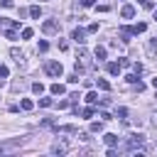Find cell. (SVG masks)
Listing matches in <instances>:
<instances>
[{
    "mask_svg": "<svg viewBox=\"0 0 157 157\" xmlns=\"http://www.w3.org/2000/svg\"><path fill=\"white\" fill-rule=\"evenodd\" d=\"M103 130V123L98 120V123H91V132H101Z\"/></svg>",
    "mask_w": 157,
    "mask_h": 157,
    "instance_id": "603a6c76",
    "label": "cell"
},
{
    "mask_svg": "<svg viewBox=\"0 0 157 157\" xmlns=\"http://www.w3.org/2000/svg\"><path fill=\"white\" fill-rule=\"evenodd\" d=\"M137 2H140L145 10H152V0H137Z\"/></svg>",
    "mask_w": 157,
    "mask_h": 157,
    "instance_id": "484cf974",
    "label": "cell"
},
{
    "mask_svg": "<svg viewBox=\"0 0 157 157\" xmlns=\"http://www.w3.org/2000/svg\"><path fill=\"white\" fill-rule=\"evenodd\" d=\"M71 39H74L76 44H83V42H86V29H78V27H76V29L71 32Z\"/></svg>",
    "mask_w": 157,
    "mask_h": 157,
    "instance_id": "5b68a950",
    "label": "cell"
},
{
    "mask_svg": "<svg viewBox=\"0 0 157 157\" xmlns=\"http://www.w3.org/2000/svg\"><path fill=\"white\" fill-rule=\"evenodd\" d=\"M69 83H78V74H71L69 76Z\"/></svg>",
    "mask_w": 157,
    "mask_h": 157,
    "instance_id": "e575fe53",
    "label": "cell"
},
{
    "mask_svg": "<svg viewBox=\"0 0 157 157\" xmlns=\"http://www.w3.org/2000/svg\"><path fill=\"white\" fill-rule=\"evenodd\" d=\"M142 142H145V135L142 132H132L125 140V150H137V147H142Z\"/></svg>",
    "mask_w": 157,
    "mask_h": 157,
    "instance_id": "6da1fadb",
    "label": "cell"
},
{
    "mask_svg": "<svg viewBox=\"0 0 157 157\" xmlns=\"http://www.w3.org/2000/svg\"><path fill=\"white\" fill-rule=\"evenodd\" d=\"M103 142H105L108 147H115V145H118V135H113V132H105V135H103Z\"/></svg>",
    "mask_w": 157,
    "mask_h": 157,
    "instance_id": "52a82bcc",
    "label": "cell"
},
{
    "mask_svg": "<svg viewBox=\"0 0 157 157\" xmlns=\"http://www.w3.org/2000/svg\"><path fill=\"white\" fill-rule=\"evenodd\" d=\"M44 71H47V76H61L64 74V66H61V61H47L44 64Z\"/></svg>",
    "mask_w": 157,
    "mask_h": 157,
    "instance_id": "7a4b0ae2",
    "label": "cell"
},
{
    "mask_svg": "<svg viewBox=\"0 0 157 157\" xmlns=\"http://www.w3.org/2000/svg\"><path fill=\"white\" fill-rule=\"evenodd\" d=\"M118 32H120V39H123V42H130V37H132V27H120Z\"/></svg>",
    "mask_w": 157,
    "mask_h": 157,
    "instance_id": "ba28073f",
    "label": "cell"
},
{
    "mask_svg": "<svg viewBox=\"0 0 157 157\" xmlns=\"http://www.w3.org/2000/svg\"><path fill=\"white\" fill-rule=\"evenodd\" d=\"M120 69H123V66H120V64H115V61H110V64H108V74H110V76H118V74H120Z\"/></svg>",
    "mask_w": 157,
    "mask_h": 157,
    "instance_id": "30bf717a",
    "label": "cell"
},
{
    "mask_svg": "<svg viewBox=\"0 0 157 157\" xmlns=\"http://www.w3.org/2000/svg\"><path fill=\"white\" fill-rule=\"evenodd\" d=\"M118 64H120V66H132V61H130V59H120Z\"/></svg>",
    "mask_w": 157,
    "mask_h": 157,
    "instance_id": "d6a6232c",
    "label": "cell"
},
{
    "mask_svg": "<svg viewBox=\"0 0 157 157\" xmlns=\"http://www.w3.org/2000/svg\"><path fill=\"white\" fill-rule=\"evenodd\" d=\"M93 2H96V0H81V5H83V7H91Z\"/></svg>",
    "mask_w": 157,
    "mask_h": 157,
    "instance_id": "8d00e7d4",
    "label": "cell"
},
{
    "mask_svg": "<svg viewBox=\"0 0 157 157\" xmlns=\"http://www.w3.org/2000/svg\"><path fill=\"white\" fill-rule=\"evenodd\" d=\"M86 101H88L91 105H96V103H98V93H96V91H88V93H86Z\"/></svg>",
    "mask_w": 157,
    "mask_h": 157,
    "instance_id": "7c38bea8",
    "label": "cell"
},
{
    "mask_svg": "<svg viewBox=\"0 0 157 157\" xmlns=\"http://www.w3.org/2000/svg\"><path fill=\"white\" fill-rule=\"evenodd\" d=\"M115 118H123V120H125V118H128V108H118V110H115Z\"/></svg>",
    "mask_w": 157,
    "mask_h": 157,
    "instance_id": "7402d4cb",
    "label": "cell"
},
{
    "mask_svg": "<svg viewBox=\"0 0 157 157\" xmlns=\"http://www.w3.org/2000/svg\"><path fill=\"white\" fill-rule=\"evenodd\" d=\"M5 37H7V39H17V34H15V29H12V27H7V29H5Z\"/></svg>",
    "mask_w": 157,
    "mask_h": 157,
    "instance_id": "cb8c5ba5",
    "label": "cell"
},
{
    "mask_svg": "<svg viewBox=\"0 0 157 157\" xmlns=\"http://www.w3.org/2000/svg\"><path fill=\"white\" fill-rule=\"evenodd\" d=\"M132 71L135 74H142V64H132Z\"/></svg>",
    "mask_w": 157,
    "mask_h": 157,
    "instance_id": "836d02e7",
    "label": "cell"
},
{
    "mask_svg": "<svg viewBox=\"0 0 157 157\" xmlns=\"http://www.w3.org/2000/svg\"><path fill=\"white\" fill-rule=\"evenodd\" d=\"M98 88H103V91H110V83H108L105 78H98Z\"/></svg>",
    "mask_w": 157,
    "mask_h": 157,
    "instance_id": "d6986e66",
    "label": "cell"
},
{
    "mask_svg": "<svg viewBox=\"0 0 157 157\" xmlns=\"http://www.w3.org/2000/svg\"><path fill=\"white\" fill-rule=\"evenodd\" d=\"M49 91H52L54 96H61V93L66 91V86H61V83H52V86H49Z\"/></svg>",
    "mask_w": 157,
    "mask_h": 157,
    "instance_id": "8fae6325",
    "label": "cell"
},
{
    "mask_svg": "<svg viewBox=\"0 0 157 157\" xmlns=\"http://www.w3.org/2000/svg\"><path fill=\"white\" fill-rule=\"evenodd\" d=\"M7 74H10V71H7V66H0V78H5Z\"/></svg>",
    "mask_w": 157,
    "mask_h": 157,
    "instance_id": "d590c367",
    "label": "cell"
},
{
    "mask_svg": "<svg viewBox=\"0 0 157 157\" xmlns=\"http://www.w3.org/2000/svg\"><path fill=\"white\" fill-rule=\"evenodd\" d=\"M120 17H123V20L135 17V7H132V5H123V7H120Z\"/></svg>",
    "mask_w": 157,
    "mask_h": 157,
    "instance_id": "8992f818",
    "label": "cell"
},
{
    "mask_svg": "<svg viewBox=\"0 0 157 157\" xmlns=\"http://www.w3.org/2000/svg\"><path fill=\"white\" fill-rule=\"evenodd\" d=\"M145 29H147V25H145V22H137V25L132 27V34H140V32H145Z\"/></svg>",
    "mask_w": 157,
    "mask_h": 157,
    "instance_id": "9a60e30c",
    "label": "cell"
},
{
    "mask_svg": "<svg viewBox=\"0 0 157 157\" xmlns=\"http://www.w3.org/2000/svg\"><path fill=\"white\" fill-rule=\"evenodd\" d=\"M20 108H22V110H32V108H34V103H32L29 98H22V101H20Z\"/></svg>",
    "mask_w": 157,
    "mask_h": 157,
    "instance_id": "4fadbf2b",
    "label": "cell"
},
{
    "mask_svg": "<svg viewBox=\"0 0 157 157\" xmlns=\"http://www.w3.org/2000/svg\"><path fill=\"white\" fill-rule=\"evenodd\" d=\"M0 7H15L12 0H0Z\"/></svg>",
    "mask_w": 157,
    "mask_h": 157,
    "instance_id": "f1b7e54d",
    "label": "cell"
},
{
    "mask_svg": "<svg viewBox=\"0 0 157 157\" xmlns=\"http://www.w3.org/2000/svg\"><path fill=\"white\" fill-rule=\"evenodd\" d=\"M42 32H44V34H56V32H59V22H56V20H47V22L42 25Z\"/></svg>",
    "mask_w": 157,
    "mask_h": 157,
    "instance_id": "3957f363",
    "label": "cell"
},
{
    "mask_svg": "<svg viewBox=\"0 0 157 157\" xmlns=\"http://www.w3.org/2000/svg\"><path fill=\"white\" fill-rule=\"evenodd\" d=\"M52 152H54V155H66V152H69V142H64V140H61V142H54V145H52Z\"/></svg>",
    "mask_w": 157,
    "mask_h": 157,
    "instance_id": "277c9868",
    "label": "cell"
},
{
    "mask_svg": "<svg viewBox=\"0 0 157 157\" xmlns=\"http://www.w3.org/2000/svg\"><path fill=\"white\" fill-rule=\"evenodd\" d=\"M132 86H135V91H137V93H140V91H145V83H142V81H135Z\"/></svg>",
    "mask_w": 157,
    "mask_h": 157,
    "instance_id": "83f0119b",
    "label": "cell"
},
{
    "mask_svg": "<svg viewBox=\"0 0 157 157\" xmlns=\"http://www.w3.org/2000/svg\"><path fill=\"white\" fill-rule=\"evenodd\" d=\"M42 91H44V86H42L39 81H34V83H32V93H37V96H42Z\"/></svg>",
    "mask_w": 157,
    "mask_h": 157,
    "instance_id": "2e32d148",
    "label": "cell"
},
{
    "mask_svg": "<svg viewBox=\"0 0 157 157\" xmlns=\"http://www.w3.org/2000/svg\"><path fill=\"white\" fill-rule=\"evenodd\" d=\"M98 118H101V120H113V118H110V113H105V110H101V115H98Z\"/></svg>",
    "mask_w": 157,
    "mask_h": 157,
    "instance_id": "f546056e",
    "label": "cell"
},
{
    "mask_svg": "<svg viewBox=\"0 0 157 157\" xmlns=\"http://www.w3.org/2000/svg\"><path fill=\"white\" fill-rule=\"evenodd\" d=\"M152 86H155V88H157V76H155V78H152Z\"/></svg>",
    "mask_w": 157,
    "mask_h": 157,
    "instance_id": "74e56055",
    "label": "cell"
},
{
    "mask_svg": "<svg viewBox=\"0 0 157 157\" xmlns=\"http://www.w3.org/2000/svg\"><path fill=\"white\" fill-rule=\"evenodd\" d=\"M66 49H69V44H66V42L61 39V42H59V52H66Z\"/></svg>",
    "mask_w": 157,
    "mask_h": 157,
    "instance_id": "1f68e13d",
    "label": "cell"
},
{
    "mask_svg": "<svg viewBox=\"0 0 157 157\" xmlns=\"http://www.w3.org/2000/svg\"><path fill=\"white\" fill-rule=\"evenodd\" d=\"M125 81H128V83H135V81H137V74H128Z\"/></svg>",
    "mask_w": 157,
    "mask_h": 157,
    "instance_id": "4316f807",
    "label": "cell"
},
{
    "mask_svg": "<svg viewBox=\"0 0 157 157\" xmlns=\"http://www.w3.org/2000/svg\"><path fill=\"white\" fill-rule=\"evenodd\" d=\"M93 113H96V110H93V108H91V105H88V108H83V110H81V115H83V118H93Z\"/></svg>",
    "mask_w": 157,
    "mask_h": 157,
    "instance_id": "44dd1931",
    "label": "cell"
},
{
    "mask_svg": "<svg viewBox=\"0 0 157 157\" xmlns=\"http://www.w3.org/2000/svg\"><path fill=\"white\" fill-rule=\"evenodd\" d=\"M29 15H32V17H34V20H37V17H39V15H42V10H39V7H37V5H32V7H29Z\"/></svg>",
    "mask_w": 157,
    "mask_h": 157,
    "instance_id": "ac0fdd59",
    "label": "cell"
},
{
    "mask_svg": "<svg viewBox=\"0 0 157 157\" xmlns=\"http://www.w3.org/2000/svg\"><path fill=\"white\" fill-rule=\"evenodd\" d=\"M10 56H12L15 61H22V52H20L17 47H12V49H10Z\"/></svg>",
    "mask_w": 157,
    "mask_h": 157,
    "instance_id": "5bb4252c",
    "label": "cell"
},
{
    "mask_svg": "<svg viewBox=\"0 0 157 157\" xmlns=\"http://www.w3.org/2000/svg\"><path fill=\"white\" fill-rule=\"evenodd\" d=\"M32 34H34L32 27H25V29H22V39H32Z\"/></svg>",
    "mask_w": 157,
    "mask_h": 157,
    "instance_id": "e0dca14e",
    "label": "cell"
},
{
    "mask_svg": "<svg viewBox=\"0 0 157 157\" xmlns=\"http://www.w3.org/2000/svg\"><path fill=\"white\" fill-rule=\"evenodd\" d=\"M93 54H96V59H98V61H105L108 49H105V47H96V52H93Z\"/></svg>",
    "mask_w": 157,
    "mask_h": 157,
    "instance_id": "9c48e42d",
    "label": "cell"
},
{
    "mask_svg": "<svg viewBox=\"0 0 157 157\" xmlns=\"http://www.w3.org/2000/svg\"><path fill=\"white\" fill-rule=\"evenodd\" d=\"M47 49H49V42H44V39H42V42H39V47H37V52H47Z\"/></svg>",
    "mask_w": 157,
    "mask_h": 157,
    "instance_id": "d4e9b609",
    "label": "cell"
},
{
    "mask_svg": "<svg viewBox=\"0 0 157 157\" xmlns=\"http://www.w3.org/2000/svg\"><path fill=\"white\" fill-rule=\"evenodd\" d=\"M86 32H98V22H93V25H88V29Z\"/></svg>",
    "mask_w": 157,
    "mask_h": 157,
    "instance_id": "4dcf8cb0",
    "label": "cell"
},
{
    "mask_svg": "<svg viewBox=\"0 0 157 157\" xmlns=\"http://www.w3.org/2000/svg\"><path fill=\"white\" fill-rule=\"evenodd\" d=\"M39 105L42 108H49V105H54V101L52 98H39Z\"/></svg>",
    "mask_w": 157,
    "mask_h": 157,
    "instance_id": "ffe728a7",
    "label": "cell"
}]
</instances>
